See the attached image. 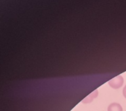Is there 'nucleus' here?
<instances>
[{"label": "nucleus", "mask_w": 126, "mask_h": 111, "mask_svg": "<svg viewBox=\"0 0 126 111\" xmlns=\"http://www.w3.org/2000/svg\"><path fill=\"white\" fill-rule=\"evenodd\" d=\"M124 78L123 76L121 75H118V76L114 77L112 79L108 81V84L111 88H114V89H119L123 86L124 84Z\"/></svg>", "instance_id": "1"}, {"label": "nucleus", "mask_w": 126, "mask_h": 111, "mask_svg": "<svg viewBox=\"0 0 126 111\" xmlns=\"http://www.w3.org/2000/svg\"><path fill=\"white\" fill-rule=\"evenodd\" d=\"M98 90H94V92H93L92 93H91L89 96H87L85 98H84L82 100L83 103H91L93 101L94 98H96L97 96H98Z\"/></svg>", "instance_id": "2"}, {"label": "nucleus", "mask_w": 126, "mask_h": 111, "mask_svg": "<svg viewBox=\"0 0 126 111\" xmlns=\"http://www.w3.org/2000/svg\"><path fill=\"white\" fill-rule=\"evenodd\" d=\"M108 111H123V108L119 103H113L108 106Z\"/></svg>", "instance_id": "3"}, {"label": "nucleus", "mask_w": 126, "mask_h": 111, "mask_svg": "<svg viewBox=\"0 0 126 111\" xmlns=\"http://www.w3.org/2000/svg\"><path fill=\"white\" fill-rule=\"evenodd\" d=\"M123 95H124V98L126 99V85L124 86V89H123Z\"/></svg>", "instance_id": "4"}]
</instances>
